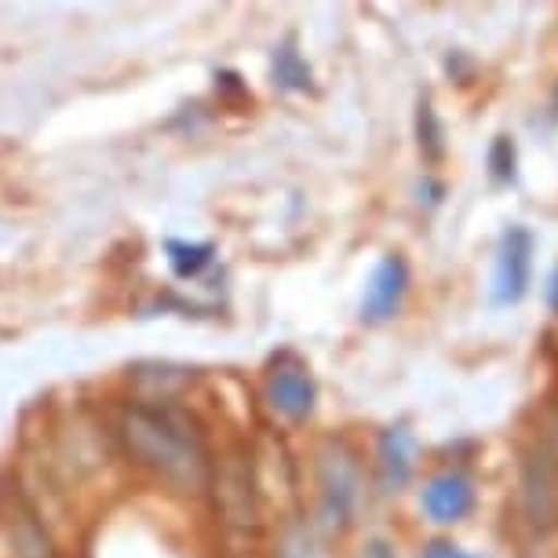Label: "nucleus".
Instances as JSON below:
<instances>
[{"label":"nucleus","mask_w":558,"mask_h":558,"mask_svg":"<svg viewBox=\"0 0 558 558\" xmlns=\"http://www.w3.org/2000/svg\"><path fill=\"white\" fill-rule=\"evenodd\" d=\"M118 438L135 468L179 493H202L213 478V452L194 413L161 398H140L118 413Z\"/></svg>","instance_id":"1"},{"label":"nucleus","mask_w":558,"mask_h":558,"mask_svg":"<svg viewBox=\"0 0 558 558\" xmlns=\"http://www.w3.org/2000/svg\"><path fill=\"white\" fill-rule=\"evenodd\" d=\"M318 482V525L329 533H347L362 508V460L347 441H329L314 460Z\"/></svg>","instance_id":"2"},{"label":"nucleus","mask_w":558,"mask_h":558,"mask_svg":"<svg viewBox=\"0 0 558 558\" xmlns=\"http://www.w3.org/2000/svg\"><path fill=\"white\" fill-rule=\"evenodd\" d=\"M519 489L522 508L533 530L558 533V446L555 441H533L519 460Z\"/></svg>","instance_id":"3"},{"label":"nucleus","mask_w":558,"mask_h":558,"mask_svg":"<svg viewBox=\"0 0 558 558\" xmlns=\"http://www.w3.org/2000/svg\"><path fill=\"white\" fill-rule=\"evenodd\" d=\"M263 398H267L270 413H278L281 420H289V424H303V420L314 413V402H318V387H314L311 368L303 365L300 357L286 354L267 373Z\"/></svg>","instance_id":"4"},{"label":"nucleus","mask_w":558,"mask_h":558,"mask_svg":"<svg viewBox=\"0 0 558 558\" xmlns=\"http://www.w3.org/2000/svg\"><path fill=\"white\" fill-rule=\"evenodd\" d=\"M533 270V234L525 227H508L497 248V267H493V303L511 307L530 292Z\"/></svg>","instance_id":"5"},{"label":"nucleus","mask_w":558,"mask_h":558,"mask_svg":"<svg viewBox=\"0 0 558 558\" xmlns=\"http://www.w3.org/2000/svg\"><path fill=\"white\" fill-rule=\"evenodd\" d=\"M409 292V263L402 252H387V256L373 267V278L362 296V322L384 325L391 322L405 303Z\"/></svg>","instance_id":"6"},{"label":"nucleus","mask_w":558,"mask_h":558,"mask_svg":"<svg viewBox=\"0 0 558 558\" xmlns=\"http://www.w3.org/2000/svg\"><path fill=\"white\" fill-rule=\"evenodd\" d=\"M420 508L438 525L463 522L475 511V482L463 471H441V475L427 478V486L420 489Z\"/></svg>","instance_id":"7"},{"label":"nucleus","mask_w":558,"mask_h":558,"mask_svg":"<svg viewBox=\"0 0 558 558\" xmlns=\"http://www.w3.org/2000/svg\"><path fill=\"white\" fill-rule=\"evenodd\" d=\"M416 471V438L405 424L387 427L376 438V478L384 493H402Z\"/></svg>","instance_id":"8"},{"label":"nucleus","mask_w":558,"mask_h":558,"mask_svg":"<svg viewBox=\"0 0 558 558\" xmlns=\"http://www.w3.org/2000/svg\"><path fill=\"white\" fill-rule=\"evenodd\" d=\"M4 536L12 547V558H59V547L51 541L48 525L40 522L34 504L23 497H12L4 511Z\"/></svg>","instance_id":"9"},{"label":"nucleus","mask_w":558,"mask_h":558,"mask_svg":"<svg viewBox=\"0 0 558 558\" xmlns=\"http://www.w3.org/2000/svg\"><path fill=\"white\" fill-rule=\"evenodd\" d=\"M216 482V493H219V508H223L227 522L241 525V530H248V525H256L259 519V497H256V486L248 482V468L241 460L227 463L223 471H213V478H208V486Z\"/></svg>","instance_id":"10"},{"label":"nucleus","mask_w":558,"mask_h":558,"mask_svg":"<svg viewBox=\"0 0 558 558\" xmlns=\"http://www.w3.org/2000/svg\"><path fill=\"white\" fill-rule=\"evenodd\" d=\"M270 77L281 92H307L311 88V66H307V59L296 51V40L292 37L274 51Z\"/></svg>","instance_id":"11"},{"label":"nucleus","mask_w":558,"mask_h":558,"mask_svg":"<svg viewBox=\"0 0 558 558\" xmlns=\"http://www.w3.org/2000/svg\"><path fill=\"white\" fill-rule=\"evenodd\" d=\"M213 245L205 241H168V263H172L175 278H197L208 263H213Z\"/></svg>","instance_id":"12"},{"label":"nucleus","mask_w":558,"mask_h":558,"mask_svg":"<svg viewBox=\"0 0 558 558\" xmlns=\"http://www.w3.org/2000/svg\"><path fill=\"white\" fill-rule=\"evenodd\" d=\"M278 558H325V551L311 525L292 522L286 525V533H281V541H278Z\"/></svg>","instance_id":"13"},{"label":"nucleus","mask_w":558,"mask_h":558,"mask_svg":"<svg viewBox=\"0 0 558 558\" xmlns=\"http://www.w3.org/2000/svg\"><path fill=\"white\" fill-rule=\"evenodd\" d=\"M416 135H420V150H424L430 161L441 157V124L435 118V107L424 99L420 102V113H416Z\"/></svg>","instance_id":"14"},{"label":"nucleus","mask_w":558,"mask_h":558,"mask_svg":"<svg viewBox=\"0 0 558 558\" xmlns=\"http://www.w3.org/2000/svg\"><path fill=\"white\" fill-rule=\"evenodd\" d=\"M514 165H519V154H514V143L508 135H497L489 146V172L497 183H511L514 179Z\"/></svg>","instance_id":"15"},{"label":"nucleus","mask_w":558,"mask_h":558,"mask_svg":"<svg viewBox=\"0 0 558 558\" xmlns=\"http://www.w3.org/2000/svg\"><path fill=\"white\" fill-rule=\"evenodd\" d=\"M420 558H475V555H468L463 547H457L452 541H430Z\"/></svg>","instance_id":"16"},{"label":"nucleus","mask_w":558,"mask_h":558,"mask_svg":"<svg viewBox=\"0 0 558 558\" xmlns=\"http://www.w3.org/2000/svg\"><path fill=\"white\" fill-rule=\"evenodd\" d=\"M362 558H395V547L387 544V541H368V544H365V551H362Z\"/></svg>","instance_id":"17"},{"label":"nucleus","mask_w":558,"mask_h":558,"mask_svg":"<svg viewBox=\"0 0 558 558\" xmlns=\"http://www.w3.org/2000/svg\"><path fill=\"white\" fill-rule=\"evenodd\" d=\"M547 303H551V311L558 314V267L551 274V281H547Z\"/></svg>","instance_id":"18"}]
</instances>
